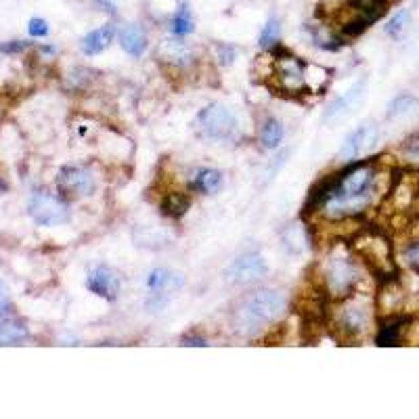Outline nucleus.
I'll use <instances>...</instances> for the list:
<instances>
[{
    "instance_id": "obj_1",
    "label": "nucleus",
    "mask_w": 419,
    "mask_h": 419,
    "mask_svg": "<svg viewBox=\"0 0 419 419\" xmlns=\"http://www.w3.org/2000/svg\"><path fill=\"white\" fill-rule=\"evenodd\" d=\"M288 310V300L283 294L272 290H258L244 298L233 312V327L241 336H256L270 323L279 321Z\"/></svg>"
},
{
    "instance_id": "obj_2",
    "label": "nucleus",
    "mask_w": 419,
    "mask_h": 419,
    "mask_svg": "<svg viewBox=\"0 0 419 419\" xmlns=\"http://www.w3.org/2000/svg\"><path fill=\"white\" fill-rule=\"evenodd\" d=\"M358 281V268L348 254L334 252L323 266V286L332 298H348Z\"/></svg>"
},
{
    "instance_id": "obj_3",
    "label": "nucleus",
    "mask_w": 419,
    "mask_h": 419,
    "mask_svg": "<svg viewBox=\"0 0 419 419\" xmlns=\"http://www.w3.org/2000/svg\"><path fill=\"white\" fill-rule=\"evenodd\" d=\"M346 9L350 17L342 25V34L361 36L371 23L380 21L388 11V0H348Z\"/></svg>"
},
{
    "instance_id": "obj_4",
    "label": "nucleus",
    "mask_w": 419,
    "mask_h": 419,
    "mask_svg": "<svg viewBox=\"0 0 419 419\" xmlns=\"http://www.w3.org/2000/svg\"><path fill=\"white\" fill-rule=\"evenodd\" d=\"M195 126L200 134L210 138V141H222L235 130V116L222 103H210L197 114Z\"/></svg>"
},
{
    "instance_id": "obj_5",
    "label": "nucleus",
    "mask_w": 419,
    "mask_h": 419,
    "mask_svg": "<svg viewBox=\"0 0 419 419\" xmlns=\"http://www.w3.org/2000/svg\"><path fill=\"white\" fill-rule=\"evenodd\" d=\"M30 216L34 218V222L42 224V226H55V224H63L69 218V208L67 204L59 197L53 195L49 191H38L32 195L30 200Z\"/></svg>"
},
{
    "instance_id": "obj_6",
    "label": "nucleus",
    "mask_w": 419,
    "mask_h": 419,
    "mask_svg": "<svg viewBox=\"0 0 419 419\" xmlns=\"http://www.w3.org/2000/svg\"><path fill=\"white\" fill-rule=\"evenodd\" d=\"M57 187L67 197L80 200L97 191V178L84 166H65L57 174Z\"/></svg>"
},
{
    "instance_id": "obj_7",
    "label": "nucleus",
    "mask_w": 419,
    "mask_h": 419,
    "mask_svg": "<svg viewBox=\"0 0 419 419\" xmlns=\"http://www.w3.org/2000/svg\"><path fill=\"white\" fill-rule=\"evenodd\" d=\"M369 304H365L363 300H348L344 302L342 310L338 312L336 325L344 338H361L371 321V312H369Z\"/></svg>"
},
{
    "instance_id": "obj_8",
    "label": "nucleus",
    "mask_w": 419,
    "mask_h": 419,
    "mask_svg": "<svg viewBox=\"0 0 419 419\" xmlns=\"http://www.w3.org/2000/svg\"><path fill=\"white\" fill-rule=\"evenodd\" d=\"M266 272H268L266 260L256 252L241 254L237 260H233V264L226 268L228 281L235 283V286H248V283L260 281V279L266 277Z\"/></svg>"
},
{
    "instance_id": "obj_9",
    "label": "nucleus",
    "mask_w": 419,
    "mask_h": 419,
    "mask_svg": "<svg viewBox=\"0 0 419 419\" xmlns=\"http://www.w3.org/2000/svg\"><path fill=\"white\" fill-rule=\"evenodd\" d=\"M272 72L277 82L281 84V88L290 92L302 90L306 86V65L290 53H281L275 57Z\"/></svg>"
},
{
    "instance_id": "obj_10",
    "label": "nucleus",
    "mask_w": 419,
    "mask_h": 419,
    "mask_svg": "<svg viewBox=\"0 0 419 419\" xmlns=\"http://www.w3.org/2000/svg\"><path fill=\"white\" fill-rule=\"evenodd\" d=\"M378 136H380V132H378L376 124H363L358 130H354L344 141V145L338 151V158L344 160V162L356 160L361 153L369 151L371 147L378 143Z\"/></svg>"
},
{
    "instance_id": "obj_11",
    "label": "nucleus",
    "mask_w": 419,
    "mask_h": 419,
    "mask_svg": "<svg viewBox=\"0 0 419 419\" xmlns=\"http://www.w3.org/2000/svg\"><path fill=\"white\" fill-rule=\"evenodd\" d=\"M365 95H367V80L363 78V80H358L356 84L350 86V90L346 92V95H342L340 99H336L327 109H325L323 122H325V124H334V122L346 118L350 111H354V109L361 105V101L365 99Z\"/></svg>"
},
{
    "instance_id": "obj_12",
    "label": "nucleus",
    "mask_w": 419,
    "mask_h": 419,
    "mask_svg": "<svg viewBox=\"0 0 419 419\" xmlns=\"http://www.w3.org/2000/svg\"><path fill=\"white\" fill-rule=\"evenodd\" d=\"M86 288L95 296H99V298L116 300L118 292H120V277L109 266H95L88 272Z\"/></svg>"
},
{
    "instance_id": "obj_13",
    "label": "nucleus",
    "mask_w": 419,
    "mask_h": 419,
    "mask_svg": "<svg viewBox=\"0 0 419 419\" xmlns=\"http://www.w3.org/2000/svg\"><path fill=\"white\" fill-rule=\"evenodd\" d=\"M120 44L130 57H141L147 51V34L141 25L128 23L120 32Z\"/></svg>"
},
{
    "instance_id": "obj_14",
    "label": "nucleus",
    "mask_w": 419,
    "mask_h": 419,
    "mask_svg": "<svg viewBox=\"0 0 419 419\" xmlns=\"http://www.w3.org/2000/svg\"><path fill=\"white\" fill-rule=\"evenodd\" d=\"M409 325V316H390L386 321H382L380 332H378V346L388 348V346H398L402 342V332L407 330Z\"/></svg>"
},
{
    "instance_id": "obj_15",
    "label": "nucleus",
    "mask_w": 419,
    "mask_h": 419,
    "mask_svg": "<svg viewBox=\"0 0 419 419\" xmlns=\"http://www.w3.org/2000/svg\"><path fill=\"white\" fill-rule=\"evenodd\" d=\"M114 34H116V28L109 25V23L103 25V28L92 30L90 34H86L84 40H82V51H84V55H99V53H103L107 46L111 44Z\"/></svg>"
},
{
    "instance_id": "obj_16",
    "label": "nucleus",
    "mask_w": 419,
    "mask_h": 419,
    "mask_svg": "<svg viewBox=\"0 0 419 419\" xmlns=\"http://www.w3.org/2000/svg\"><path fill=\"white\" fill-rule=\"evenodd\" d=\"M182 286V277L180 275H174L166 268H155L149 272V279H147V288L151 292V296H164L166 292L170 290H178Z\"/></svg>"
},
{
    "instance_id": "obj_17",
    "label": "nucleus",
    "mask_w": 419,
    "mask_h": 419,
    "mask_svg": "<svg viewBox=\"0 0 419 419\" xmlns=\"http://www.w3.org/2000/svg\"><path fill=\"white\" fill-rule=\"evenodd\" d=\"M222 184V172L216 168H200L193 176L189 187L197 193H216Z\"/></svg>"
},
{
    "instance_id": "obj_18",
    "label": "nucleus",
    "mask_w": 419,
    "mask_h": 419,
    "mask_svg": "<svg viewBox=\"0 0 419 419\" xmlns=\"http://www.w3.org/2000/svg\"><path fill=\"white\" fill-rule=\"evenodd\" d=\"M30 332L25 323L17 319H0V346H17L28 340Z\"/></svg>"
},
{
    "instance_id": "obj_19",
    "label": "nucleus",
    "mask_w": 419,
    "mask_h": 419,
    "mask_svg": "<svg viewBox=\"0 0 419 419\" xmlns=\"http://www.w3.org/2000/svg\"><path fill=\"white\" fill-rule=\"evenodd\" d=\"M189 206H191V200H189L187 195L180 193V191H172V193H168V195L162 200L160 210H162V214H164L166 218L176 220V218H182L184 214H187Z\"/></svg>"
},
{
    "instance_id": "obj_20",
    "label": "nucleus",
    "mask_w": 419,
    "mask_h": 419,
    "mask_svg": "<svg viewBox=\"0 0 419 419\" xmlns=\"http://www.w3.org/2000/svg\"><path fill=\"white\" fill-rule=\"evenodd\" d=\"M160 57L174 65H187L191 61V51L178 40H164L160 46Z\"/></svg>"
},
{
    "instance_id": "obj_21",
    "label": "nucleus",
    "mask_w": 419,
    "mask_h": 419,
    "mask_svg": "<svg viewBox=\"0 0 419 419\" xmlns=\"http://www.w3.org/2000/svg\"><path fill=\"white\" fill-rule=\"evenodd\" d=\"M286 136V130H283V124L275 120V118H268L264 124H262V130H260V143L264 149H275L281 145Z\"/></svg>"
},
{
    "instance_id": "obj_22",
    "label": "nucleus",
    "mask_w": 419,
    "mask_h": 419,
    "mask_svg": "<svg viewBox=\"0 0 419 419\" xmlns=\"http://www.w3.org/2000/svg\"><path fill=\"white\" fill-rule=\"evenodd\" d=\"M170 28H172V34H174V36H189V34H193L195 21H193V15H191V11H189L187 5H182V7L174 13Z\"/></svg>"
},
{
    "instance_id": "obj_23",
    "label": "nucleus",
    "mask_w": 419,
    "mask_h": 419,
    "mask_svg": "<svg viewBox=\"0 0 419 419\" xmlns=\"http://www.w3.org/2000/svg\"><path fill=\"white\" fill-rule=\"evenodd\" d=\"M417 105H419V101H417L413 95H398V97L388 105V118L394 120V118L407 116V114L413 111Z\"/></svg>"
},
{
    "instance_id": "obj_24",
    "label": "nucleus",
    "mask_w": 419,
    "mask_h": 419,
    "mask_svg": "<svg viewBox=\"0 0 419 419\" xmlns=\"http://www.w3.org/2000/svg\"><path fill=\"white\" fill-rule=\"evenodd\" d=\"M279 36H281V28H279V21L277 19H268L266 25L260 32V46H264V49H275V46L279 44Z\"/></svg>"
},
{
    "instance_id": "obj_25",
    "label": "nucleus",
    "mask_w": 419,
    "mask_h": 419,
    "mask_svg": "<svg viewBox=\"0 0 419 419\" xmlns=\"http://www.w3.org/2000/svg\"><path fill=\"white\" fill-rule=\"evenodd\" d=\"M409 19H411V15H409V11H398L392 19H390V23L386 25V32L392 36V38H398L405 30H407V25H409Z\"/></svg>"
},
{
    "instance_id": "obj_26",
    "label": "nucleus",
    "mask_w": 419,
    "mask_h": 419,
    "mask_svg": "<svg viewBox=\"0 0 419 419\" xmlns=\"http://www.w3.org/2000/svg\"><path fill=\"white\" fill-rule=\"evenodd\" d=\"M402 153L413 160V162H419V132L411 134L407 141L402 143Z\"/></svg>"
},
{
    "instance_id": "obj_27",
    "label": "nucleus",
    "mask_w": 419,
    "mask_h": 419,
    "mask_svg": "<svg viewBox=\"0 0 419 419\" xmlns=\"http://www.w3.org/2000/svg\"><path fill=\"white\" fill-rule=\"evenodd\" d=\"M30 46V42L25 40H9V42H3L0 44V53H5V55H17L21 51H25Z\"/></svg>"
},
{
    "instance_id": "obj_28",
    "label": "nucleus",
    "mask_w": 419,
    "mask_h": 419,
    "mask_svg": "<svg viewBox=\"0 0 419 419\" xmlns=\"http://www.w3.org/2000/svg\"><path fill=\"white\" fill-rule=\"evenodd\" d=\"M28 32L34 38H44L46 34H49V23H46L44 19H40V17H34L28 23Z\"/></svg>"
},
{
    "instance_id": "obj_29",
    "label": "nucleus",
    "mask_w": 419,
    "mask_h": 419,
    "mask_svg": "<svg viewBox=\"0 0 419 419\" xmlns=\"http://www.w3.org/2000/svg\"><path fill=\"white\" fill-rule=\"evenodd\" d=\"M405 256H407V262L411 264V268L419 272V241L411 244V246L407 248Z\"/></svg>"
},
{
    "instance_id": "obj_30",
    "label": "nucleus",
    "mask_w": 419,
    "mask_h": 419,
    "mask_svg": "<svg viewBox=\"0 0 419 419\" xmlns=\"http://www.w3.org/2000/svg\"><path fill=\"white\" fill-rule=\"evenodd\" d=\"M11 310V300H9V294H7V288L0 283V316H5L7 312Z\"/></svg>"
},
{
    "instance_id": "obj_31",
    "label": "nucleus",
    "mask_w": 419,
    "mask_h": 419,
    "mask_svg": "<svg viewBox=\"0 0 419 419\" xmlns=\"http://www.w3.org/2000/svg\"><path fill=\"white\" fill-rule=\"evenodd\" d=\"M218 55H220V61L224 65H228L233 59H235V49H230V46L222 44V46H218Z\"/></svg>"
},
{
    "instance_id": "obj_32",
    "label": "nucleus",
    "mask_w": 419,
    "mask_h": 419,
    "mask_svg": "<svg viewBox=\"0 0 419 419\" xmlns=\"http://www.w3.org/2000/svg\"><path fill=\"white\" fill-rule=\"evenodd\" d=\"M182 346H197V348H202V346H208V342H206V338L191 334V336H184L182 338Z\"/></svg>"
}]
</instances>
